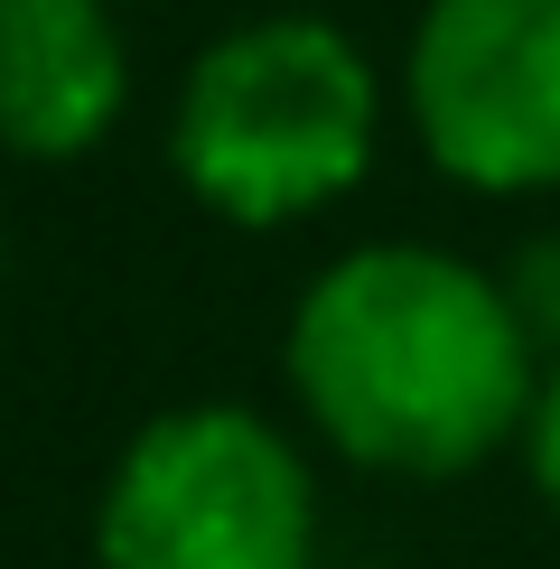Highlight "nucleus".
<instances>
[{
  "mask_svg": "<svg viewBox=\"0 0 560 569\" xmlns=\"http://www.w3.org/2000/svg\"><path fill=\"white\" fill-rule=\"evenodd\" d=\"M131 112L122 0H0V150L76 169Z\"/></svg>",
  "mask_w": 560,
  "mask_h": 569,
  "instance_id": "39448f33",
  "label": "nucleus"
},
{
  "mask_svg": "<svg viewBox=\"0 0 560 569\" xmlns=\"http://www.w3.org/2000/svg\"><path fill=\"white\" fill-rule=\"evenodd\" d=\"M523 477H532V495L560 513V365H542V383H532V411H523Z\"/></svg>",
  "mask_w": 560,
  "mask_h": 569,
  "instance_id": "0eeeda50",
  "label": "nucleus"
},
{
  "mask_svg": "<svg viewBox=\"0 0 560 569\" xmlns=\"http://www.w3.org/2000/svg\"><path fill=\"white\" fill-rule=\"evenodd\" d=\"M392 112L467 197H560V0H420Z\"/></svg>",
  "mask_w": 560,
  "mask_h": 569,
  "instance_id": "20e7f679",
  "label": "nucleus"
},
{
  "mask_svg": "<svg viewBox=\"0 0 560 569\" xmlns=\"http://www.w3.org/2000/svg\"><path fill=\"white\" fill-rule=\"evenodd\" d=\"M93 569H318L309 448L252 401H178L122 439Z\"/></svg>",
  "mask_w": 560,
  "mask_h": 569,
  "instance_id": "7ed1b4c3",
  "label": "nucleus"
},
{
  "mask_svg": "<svg viewBox=\"0 0 560 569\" xmlns=\"http://www.w3.org/2000/svg\"><path fill=\"white\" fill-rule=\"evenodd\" d=\"M496 280H504L513 318H523L532 355H542V365H560V224L523 233V243H513V262H504Z\"/></svg>",
  "mask_w": 560,
  "mask_h": 569,
  "instance_id": "423d86ee",
  "label": "nucleus"
},
{
  "mask_svg": "<svg viewBox=\"0 0 560 569\" xmlns=\"http://www.w3.org/2000/svg\"><path fill=\"white\" fill-rule=\"evenodd\" d=\"M299 420L364 477L449 486L523 439L532 355L504 280L449 243L383 233L309 271L280 337Z\"/></svg>",
  "mask_w": 560,
  "mask_h": 569,
  "instance_id": "f257e3e1",
  "label": "nucleus"
},
{
  "mask_svg": "<svg viewBox=\"0 0 560 569\" xmlns=\"http://www.w3.org/2000/svg\"><path fill=\"white\" fill-rule=\"evenodd\" d=\"M392 76L327 10H262L206 38L169 103V169L233 233L337 216L373 178Z\"/></svg>",
  "mask_w": 560,
  "mask_h": 569,
  "instance_id": "f03ea898",
  "label": "nucleus"
}]
</instances>
